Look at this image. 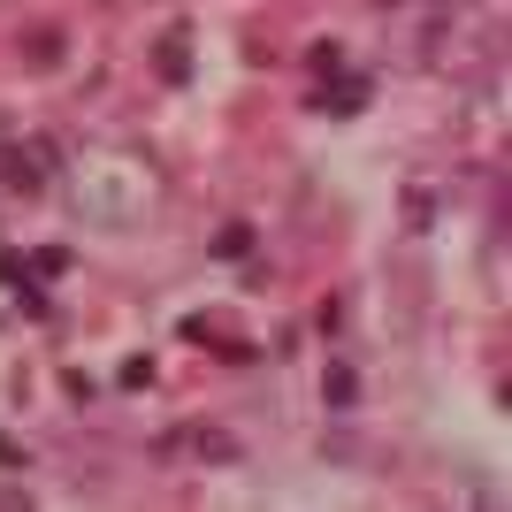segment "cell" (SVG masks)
Segmentation results:
<instances>
[{
  "mask_svg": "<svg viewBox=\"0 0 512 512\" xmlns=\"http://www.w3.org/2000/svg\"><path fill=\"white\" fill-rule=\"evenodd\" d=\"M398 62L444 85H474L505 62V16L490 0H413L406 31H398Z\"/></svg>",
  "mask_w": 512,
  "mask_h": 512,
  "instance_id": "cell-1",
  "label": "cell"
},
{
  "mask_svg": "<svg viewBox=\"0 0 512 512\" xmlns=\"http://www.w3.org/2000/svg\"><path fill=\"white\" fill-rule=\"evenodd\" d=\"M69 199L85 214L92 230H146L161 199H169V176L153 161L146 146H92L77 153V169H69Z\"/></svg>",
  "mask_w": 512,
  "mask_h": 512,
  "instance_id": "cell-2",
  "label": "cell"
},
{
  "mask_svg": "<svg viewBox=\"0 0 512 512\" xmlns=\"http://www.w3.org/2000/svg\"><path fill=\"white\" fill-rule=\"evenodd\" d=\"M153 69H161V85H184V77H192V31H184V23L153 39Z\"/></svg>",
  "mask_w": 512,
  "mask_h": 512,
  "instance_id": "cell-3",
  "label": "cell"
},
{
  "mask_svg": "<svg viewBox=\"0 0 512 512\" xmlns=\"http://www.w3.org/2000/svg\"><path fill=\"white\" fill-rule=\"evenodd\" d=\"M321 107H329V115H360V107H367V77L329 69V77H321Z\"/></svg>",
  "mask_w": 512,
  "mask_h": 512,
  "instance_id": "cell-4",
  "label": "cell"
},
{
  "mask_svg": "<svg viewBox=\"0 0 512 512\" xmlns=\"http://www.w3.org/2000/svg\"><path fill=\"white\" fill-rule=\"evenodd\" d=\"M321 398H329V406H360V367L352 360H329V375H321Z\"/></svg>",
  "mask_w": 512,
  "mask_h": 512,
  "instance_id": "cell-5",
  "label": "cell"
},
{
  "mask_svg": "<svg viewBox=\"0 0 512 512\" xmlns=\"http://www.w3.org/2000/svg\"><path fill=\"white\" fill-rule=\"evenodd\" d=\"M375 8H413V0H375Z\"/></svg>",
  "mask_w": 512,
  "mask_h": 512,
  "instance_id": "cell-6",
  "label": "cell"
}]
</instances>
